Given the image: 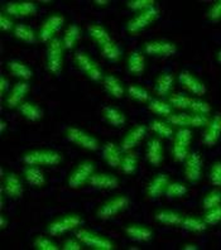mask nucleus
<instances>
[{"label": "nucleus", "instance_id": "obj_1", "mask_svg": "<svg viewBox=\"0 0 221 250\" xmlns=\"http://www.w3.org/2000/svg\"><path fill=\"white\" fill-rule=\"evenodd\" d=\"M23 162L27 166H43L55 167L62 162V154L52 149L29 150L23 156Z\"/></svg>", "mask_w": 221, "mask_h": 250}, {"label": "nucleus", "instance_id": "obj_2", "mask_svg": "<svg viewBox=\"0 0 221 250\" xmlns=\"http://www.w3.org/2000/svg\"><path fill=\"white\" fill-rule=\"evenodd\" d=\"M129 204V198L126 197V196H115V197L110 198L108 201H105L98 208V211H96V217L100 220H104V221L113 219L117 215H119L120 212H123L124 210H126Z\"/></svg>", "mask_w": 221, "mask_h": 250}, {"label": "nucleus", "instance_id": "obj_3", "mask_svg": "<svg viewBox=\"0 0 221 250\" xmlns=\"http://www.w3.org/2000/svg\"><path fill=\"white\" fill-rule=\"evenodd\" d=\"M76 238L82 243L85 247L94 250H114L115 244L110 239L105 238L104 235L96 234L94 231H90L87 229L76 230Z\"/></svg>", "mask_w": 221, "mask_h": 250}, {"label": "nucleus", "instance_id": "obj_4", "mask_svg": "<svg viewBox=\"0 0 221 250\" xmlns=\"http://www.w3.org/2000/svg\"><path fill=\"white\" fill-rule=\"evenodd\" d=\"M192 142V131L190 128L178 129L173 139L172 156L173 159L178 163L186 161L190 154V144Z\"/></svg>", "mask_w": 221, "mask_h": 250}, {"label": "nucleus", "instance_id": "obj_5", "mask_svg": "<svg viewBox=\"0 0 221 250\" xmlns=\"http://www.w3.org/2000/svg\"><path fill=\"white\" fill-rule=\"evenodd\" d=\"M63 42L59 38L51 41L47 47V68L56 76H59L63 67Z\"/></svg>", "mask_w": 221, "mask_h": 250}, {"label": "nucleus", "instance_id": "obj_6", "mask_svg": "<svg viewBox=\"0 0 221 250\" xmlns=\"http://www.w3.org/2000/svg\"><path fill=\"white\" fill-rule=\"evenodd\" d=\"M66 138H67L71 143L80 146L82 149L95 152V150H98L100 148L99 141L94 135H91L87 131L82 130V129L76 128V126H68L66 129Z\"/></svg>", "mask_w": 221, "mask_h": 250}, {"label": "nucleus", "instance_id": "obj_7", "mask_svg": "<svg viewBox=\"0 0 221 250\" xmlns=\"http://www.w3.org/2000/svg\"><path fill=\"white\" fill-rule=\"evenodd\" d=\"M83 220L80 215L77 214H68L59 217V219L53 220L52 223L49 224L47 228V232L51 236H60L63 235L65 232L75 230L80 225H82Z\"/></svg>", "mask_w": 221, "mask_h": 250}, {"label": "nucleus", "instance_id": "obj_8", "mask_svg": "<svg viewBox=\"0 0 221 250\" xmlns=\"http://www.w3.org/2000/svg\"><path fill=\"white\" fill-rule=\"evenodd\" d=\"M169 125L180 128H206L210 119L202 114H172L166 118Z\"/></svg>", "mask_w": 221, "mask_h": 250}, {"label": "nucleus", "instance_id": "obj_9", "mask_svg": "<svg viewBox=\"0 0 221 250\" xmlns=\"http://www.w3.org/2000/svg\"><path fill=\"white\" fill-rule=\"evenodd\" d=\"M95 171V165L91 161H83L77 165L74 171L71 172L67 180V186L71 189H77L89 183L90 177Z\"/></svg>", "mask_w": 221, "mask_h": 250}, {"label": "nucleus", "instance_id": "obj_10", "mask_svg": "<svg viewBox=\"0 0 221 250\" xmlns=\"http://www.w3.org/2000/svg\"><path fill=\"white\" fill-rule=\"evenodd\" d=\"M160 16V10L156 5L149 8V9L144 10V12L139 13L138 16H135L134 18L130 19L126 24V31L130 34H138L139 32L144 31L145 28L149 27L152 23L157 21Z\"/></svg>", "mask_w": 221, "mask_h": 250}, {"label": "nucleus", "instance_id": "obj_11", "mask_svg": "<svg viewBox=\"0 0 221 250\" xmlns=\"http://www.w3.org/2000/svg\"><path fill=\"white\" fill-rule=\"evenodd\" d=\"M75 63L91 81L99 83V81L104 80L101 68L99 67V64L87 53L77 52L75 55Z\"/></svg>", "mask_w": 221, "mask_h": 250}, {"label": "nucleus", "instance_id": "obj_12", "mask_svg": "<svg viewBox=\"0 0 221 250\" xmlns=\"http://www.w3.org/2000/svg\"><path fill=\"white\" fill-rule=\"evenodd\" d=\"M63 24H65V17L61 14H53L48 17L40 28V40L43 43H49L55 40V34L61 31Z\"/></svg>", "mask_w": 221, "mask_h": 250}, {"label": "nucleus", "instance_id": "obj_13", "mask_svg": "<svg viewBox=\"0 0 221 250\" xmlns=\"http://www.w3.org/2000/svg\"><path fill=\"white\" fill-rule=\"evenodd\" d=\"M203 162L197 152H191L184 161V178L191 183L199 182L202 178Z\"/></svg>", "mask_w": 221, "mask_h": 250}, {"label": "nucleus", "instance_id": "obj_14", "mask_svg": "<svg viewBox=\"0 0 221 250\" xmlns=\"http://www.w3.org/2000/svg\"><path fill=\"white\" fill-rule=\"evenodd\" d=\"M38 8L33 1H12L5 5L4 13L14 18H27L37 14Z\"/></svg>", "mask_w": 221, "mask_h": 250}, {"label": "nucleus", "instance_id": "obj_15", "mask_svg": "<svg viewBox=\"0 0 221 250\" xmlns=\"http://www.w3.org/2000/svg\"><path fill=\"white\" fill-rule=\"evenodd\" d=\"M144 52L153 57H171L177 53V46L169 41H151L144 44Z\"/></svg>", "mask_w": 221, "mask_h": 250}, {"label": "nucleus", "instance_id": "obj_16", "mask_svg": "<svg viewBox=\"0 0 221 250\" xmlns=\"http://www.w3.org/2000/svg\"><path fill=\"white\" fill-rule=\"evenodd\" d=\"M178 81H180L181 86L186 91H188L192 95H196L197 98H201V96L206 94L205 83L202 81H200L190 71L183 70L178 73Z\"/></svg>", "mask_w": 221, "mask_h": 250}, {"label": "nucleus", "instance_id": "obj_17", "mask_svg": "<svg viewBox=\"0 0 221 250\" xmlns=\"http://www.w3.org/2000/svg\"><path fill=\"white\" fill-rule=\"evenodd\" d=\"M145 135H147V126L145 125L139 124L132 128L121 141V150L123 152H132L134 148H137L141 143Z\"/></svg>", "mask_w": 221, "mask_h": 250}, {"label": "nucleus", "instance_id": "obj_18", "mask_svg": "<svg viewBox=\"0 0 221 250\" xmlns=\"http://www.w3.org/2000/svg\"><path fill=\"white\" fill-rule=\"evenodd\" d=\"M31 90L29 83L23 81V83H18L13 86V89L8 94L5 99V106L8 109H18L19 105L23 104V100L27 96V94Z\"/></svg>", "mask_w": 221, "mask_h": 250}, {"label": "nucleus", "instance_id": "obj_19", "mask_svg": "<svg viewBox=\"0 0 221 250\" xmlns=\"http://www.w3.org/2000/svg\"><path fill=\"white\" fill-rule=\"evenodd\" d=\"M23 183L19 178V176L14 172H9V173L5 174L4 177V183L3 188H1V192L5 193L8 197L13 198V200H17L20 196L23 195Z\"/></svg>", "mask_w": 221, "mask_h": 250}, {"label": "nucleus", "instance_id": "obj_20", "mask_svg": "<svg viewBox=\"0 0 221 250\" xmlns=\"http://www.w3.org/2000/svg\"><path fill=\"white\" fill-rule=\"evenodd\" d=\"M221 138V114L212 118L203 131L202 142L206 146H215Z\"/></svg>", "mask_w": 221, "mask_h": 250}, {"label": "nucleus", "instance_id": "obj_21", "mask_svg": "<svg viewBox=\"0 0 221 250\" xmlns=\"http://www.w3.org/2000/svg\"><path fill=\"white\" fill-rule=\"evenodd\" d=\"M169 183V176L167 173H158L156 177L148 183L147 186V197L149 200H157L163 193L166 192V188Z\"/></svg>", "mask_w": 221, "mask_h": 250}, {"label": "nucleus", "instance_id": "obj_22", "mask_svg": "<svg viewBox=\"0 0 221 250\" xmlns=\"http://www.w3.org/2000/svg\"><path fill=\"white\" fill-rule=\"evenodd\" d=\"M145 157L147 161L151 163L153 167H160L164 159V149L161 139L153 138L147 143V150H145Z\"/></svg>", "mask_w": 221, "mask_h": 250}, {"label": "nucleus", "instance_id": "obj_23", "mask_svg": "<svg viewBox=\"0 0 221 250\" xmlns=\"http://www.w3.org/2000/svg\"><path fill=\"white\" fill-rule=\"evenodd\" d=\"M89 185L96 189H115L119 186V178L109 173H94L90 177Z\"/></svg>", "mask_w": 221, "mask_h": 250}, {"label": "nucleus", "instance_id": "obj_24", "mask_svg": "<svg viewBox=\"0 0 221 250\" xmlns=\"http://www.w3.org/2000/svg\"><path fill=\"white\" fill-rule=\"evenodd\" d=\"M102 158L106 162V165L110 166L111 168H120L121 166V161H123V154H121V149L113 142L105 144L102 146Z\"/></svg>", "mask_w": 221, "mask_h": 250}, {"label": "nucleus", "instance_id": "obj_25", "mask_svg": "<svg viewBox=\"0 0 221 250\" xmlns=\"http://www.w3.org/2000/svg\"><path fill=\"white\" fill-rule=\"evenodd\" d=\"M125 234L128 238L134 241H138V243H147L153 238V231L147 226L139 225V224L126 226Z\"/></svg>", "mask_w": 221, "mask_h": 250}, {"label": "nucleus", "instance_id": "obj_26", "mask_svg": "<svg viewBox=\"0 0 221 250\" xmlns=\"http://www.w3.org/2000/svg\"><path fill=\"white\" fill-rule=\"evenodd\" d=\"M173 83H175V77L172 73L163 72L157 77L154 83V92L161 98H167L169 92L172 91Z\"/></svg>", "mask_w": 221, "mask_h": 250}, {"label": "nucleus", "instance_id": "obj_27", "mask_svg": "<svg viewBox=\"0 0 221 250\" xmlns=\"http://www.w3.org/2000/svg\"><path fill=\"white\" fill-rule=\"evenodd\" d=\"M102 85H104L105 91L110 95L111 98L114 99H123L124 92H125V89H124L123 83L118 79L117 76L114 75H106L102 80Z\"/></svg>", "mask_w": 221, "mask_h": 250}, {"label": "nucleus", "instance_id": "obj_28", "mask_svg": "<svg viewBox=\"0 0 221 250\" xmlns=\"http://www.w3.org/2000/svg\"><path fill=\"white\" fill-rule=\"evenodd\" d=\"M18 111L28 122H38L44 115L42 107L38 106L34 103H31V101H27V103H23V104L19 105Z\"/></svg>", "mask_w": 221, "mask_h": 250}, {"label": "nucleus", "instance_id": "obj_29", "mask_svg": "<svg viewBox=\"0 0 221 250\" xmlns=\"http://www.w3.org/2000/svg\"><path fill=\"white\" fill-rule=\"evenodd\" d=\"M24 178L31 186L33 187H43L46 185V177L43 171L38 166H27L23 171Z\"/></svg>", "mask_w": 221, "mask_h": 250}, {"label": "nucleus", "instance_id": "obj_30", "mask_svg": "<svg viewBox=\"0 0 221 250\" xmlns=\"http://www.w3.org/2000/svg\"><path fill=\"white\" fill-rule=\"evenodd\" d=\"M154 219L157 220V223L162 224V225L181 226L183 216L173 210H161L158 212H156Z\"/></svg>", "mask_w": 221, "mask_h": 250}, {"label": "nucleus", "instance_id": "obj_31", "mask_svg": "<svg viewBox=\"0 0 221 250\" xmlns=\"http://www.w3.org/2000/svg\"><path fill=\"white\" fill-rule=\"evenodd\" d=\"M128 70L135 76H141L145 70V58L141 51H133L128 58Z\"/></svg>", "mask_w": 221, "mask_h": 250}, {"label": "nucleus", "instance_id": "obj_32", "mask_svg": "<svg viewBox=\"0 0 221 250\" xmlns=\"http://www.w3.org/2000/svg\"><path fill=\"white\" fill-rule=\"evenodd\" d=\"M102 115H104V119L106 120L109 125L111 126H115V128H120L125 124V115H124L123 111H120L119 109L113 106H106L102 110Z\"/></svg>", "mask_w": 221, "mask_h": 250}, {"label": "nucleus", "instance_id": "obj_33", "mask_svg": "<svg viewBox=\"0 0 221 250\" xmlns=\"http://www.w3.org/2000/svg\"><path fill=\"white\" fill-rule=\"evenodd\" d=\"M87 31H89L90 37H91L92 40L98 43L99 47H101L105 43L113 41L108 29L101 24H90L89 27H87Z\"/></svg>", "mask_w": 221, "mask_h": 250}, {"label": "nucleus", "instance_id": "obj_34", "mask_svg": "<svg viewBox=\"0 0 221 250\" xmlns=\"http://www.w3.org/2000/svg\"><path fill=\"white\" fill-rule=\"evenodd\" d=\"M8 70L10 71L13 76L24 80V81H28V80H31L33 77V71L28 67L25 63L20 61H16V60L8 62Z\"/></svg>", "mask_w": 221, "mask_h": 250}, {"label": "nucleus", "instance_id": "obj_35", "mask_svg": "<svg viewBox=\"0 0 221 250\" xmlns=\"http://www.w3.org/2000/svg\"><path fill=\"white\" fill-rule=\"evenodd\" d=\"M148 109L149 111H152L153 114L158 116H162V118H168L169 115H172V105L166 101L160 100V99H152L148 104Z\"/></svg>", "mask_w": 221, "mask_h": 250}, {"label": "nucleus", "instance_id": "obj_36", "mask_svg": "<svg viewBox=\"0 0 221 250\" xmlns=\"http://www.w3.org/2000/svg\"><path fill=\"white\" fill-rule=\"evenodd\" d=\"M14 37L17 40L28 43V44H33V43L37 42V36H36L34 31L25 24H17L14 27Z\"/></svg>", "mask_w": 221, "mask_h": 250}, {"label": "nucleus", "instance_id": "obj_37", "mask_svg": "<svg viewBox=\"0 0 221 250\" xmlns=\"http://www.w3.org/2000/svg\"><path fill=\"white\" fill-rule=\"evenodd\" d=\"M207 224L203 221V219L195 216H186L183 217L181 224V228L191 232H203L207 229Z\"/></svg>", "mask_w": 221, "mask_h": 250}, {"label": "nucleus", "instance_id": "obj_38", "mask_svg": "<svg viewBox=\"0 0 221 250\" xmlns=\"http://www.w3.org/2000/svg\"><path fill=\"white\" fill-rule=\"evenodd\" d=\"M80 27L77 24H71L66 29L65 34H63V40H62L65 49H74L75 46H76V43L80 40Z\"/></svg>", "mask_w": 221, "mask_h": 250}, {"label": "nucleus", "instance_id": "obj_39", "mask_svg": "<svg viewBox=\"0 0 221 250\" xmlns=\"http://www.w3.org/2000/svg\"><path fill=\"white\" fill-rule=\"evenodd\" d=\"M151 130L154 134H157L160 138H164V139H169V138L175 137L173 135L172 126L167 122H161V120H153L149 125Z\"/></svg>", "mask_w": 221, "mask_h": 250}, {"label": "nucleus", "instance_id": "obj_40", "mask_svg": "<svg viewBox=\"0 0 221 250\" xmlns=\"http://www.w3.org/2000/svg\"><path fill=\"white\" fill-rule=\"evenodd\" d=\"M99 48H100V51H101L102 57L109 60V61L115 62L121 57V49H120V47L118 46L117 43L114 42V41L105 43V44H102V46L99 47Z\"/></svg>", "mask_w": 221, "mask_h": 250}, {"label": "nucleus", "instance_id": "obj_41", "mask_svg": "<svg viewBox=\"0 0 221 250\" xmlns=\"http://www.w3.org/2000/svg\"><path fill=\"white\" fill-rule=\"evenodd\" d=\"M120 168H121L123 173L125 174L135 173L137 168H138V157L135 156L133 152H126L125 156H123Z\"/></svg>", "mask_w": 221, "mask_h": 250}, {"label": "nucleus", "instance_id": "obj_42", "mask_svg": "<svg viewBox=\"0 0 221 250\" xmlns=\"http://www.w3.org/2000/svg\"><path fill=\"white\" fill-rule=\"evenodd\" d=\"M187 192L188 188L186 185H183V183L181 182H171V181H169L164 195L168 198H181Z\"/></svg>", "mask_w": 221, "mask_h": 250}, {"label": "nucleus", "instance_id": "obj_43", "mask_svg": "<svg viewBox=\"0 0 221 250\" xmlns=\"http://www.w3.org/2000/svg\"><path fill=\"white\" fill-rule=\"evenodd\" d=\"M128 94L133 100L138 101V103H149L151 101V95L147 91V89L141 87L138 85H132L128 87Z\"/></svg>", "mask_w": 221, "mask_h": 250}, {"label": "nucleus", "instance_id": "obj_44", "mask_svg": "<svg viewBox=\"0 0 221 250\" xmlns=\"http://www.w3.org/2000/svg\"><path fill=\"white\" fill-rule=\"evenodd\" d=\"M192 99L194 98H190V96H186V95L173 94L169 98V104L172 105V107H175V109L190 110Z\"/></svg>", "mask_w": 221, "mask_h": 250}, {"label": "nucleus", "instance_id": "obj_45", "mask_svg": "<svg viewBox=\"0 0 221 250\" xmlns=\"http://www.w3.org/2000/svg\"><path fill=\"white\" fill-rule=\"evenodd\" d=\"M219 205H221V191L218 188L207 192L205 197L202 198V208L205 211L215 208V206H219Z\"/></svg>", "mask_w": 221, "mask_h": 250}, {"label": "nucleus", "instance_id": "obj_46", "mask_svg": "<svg viewBox=\"0 0 221 250\" xmlns=\"http://www.w3.org/2000/svg\"><path fill=\"white\" fill-rule=\"evenodd\" d=\"M203 221L209 226H215L221 223V205L215 206V208L206 210L203 215Z\"/></svg>", "mask_w": 221, "mask_h": 250}, {"label": "nucleus", "instance_id": "obj_47", "mask_svg": "<svg viewBox=\"0 0 221 250\" xmlns=\"http://www.w3.org/2000/svg\"><path fill=\"white\" fill-rule=\"evenodd\" d=\"M33 247L38 250H59L60 247L52 239L47 236H37L33 241Z\"/></svg>", "mask_w": 221, "mask_h": 250}, {"label": "nucleus", "instance_id": "obj_48", "mask_svg": "<svg viewBox=\"0 0 221 250\" xmlns=\"http://www.w3.org/2000/svg\"><path fill=\"white\" fill-rule=\"evenodd\" d=\"M190 110L194 114H202V115H207L211 111V106L209 105V103L201 100V99L194 98L192 99V103H191Z\"/></svg>", "mask_w": 221, "mask_h": 250}, {"label": "nucleus", "instance_id": "obj_49", "mask_svg": "<svg viewBox=\"0 0 221 250\" xmlns=\"http://www.w3.org/2000/svg\"><path fill=\"white\" fill-rule=\"evenodd\" d=\"M128 8L133 12H144V10L149 9L152 6H154L156 1L154 0H130L128 1Z\"/></svg>", "mask_w": 221, "mask_h": 250}, {"label": "nucleus", "instance_id": "obj_50", "mask_svg": "<svg viewBox=\"0 0 221 250\" xmlns=\"http://www.w3.org/2000/svg\"><path fill=\"white\" fill-rule=\"evenodd\" d=\"M209 178L212 186H215L216 188H220L221 187V161L215 162V163L211 166Z\"/></svg>", "mask_w": 221, "mask_h": 250}, {"label": "nucleus", "instance_id": "obj_51", "mask_svg": "<svg viewBox=\"0 0 221 250\" xmlns=\"http://www.w3.org/2000/svg\"><path fill=\"white\" fill-rule=\"evenodd\" d=\"M207 18L214 23H218L221 21V0L216 1L207 12Z\"/></svg>", "mask_w": 221, "mask_h": 250}, {"label": "nucleus", "instance_id": "obj_52", "mask_svg": "<svg viewBox=\"0 0 221 250\" xmlns=\"http://www.w3.org/2000/svg\"><path fill=\"white\" fill-rule=\"evenodd\" d=\"M82 243H81L79 239H67L65 240L63 245H62V249L63 250H82Z\"/></svg>", "mask_w": 221, "mask_h": 250}, {"label": "nucleus", "instance_id": "obj_53", "mask_svg": "<svg viewBox=\"0 0 221 250\" xmlns=\"http://www.w3.org/2000/svg\"><path fill=\"white\" fill-rule=\"evenodd\" d=\"M14 27V23L10 19V17L5 13H1V16H0V29L4 32H9L10 29H13Z\"/></svg>", "mask_w": 221, "mask_h": 250}, {"label": "nucleus", "instance_id": "obj_54", "mask_svg": "<svg viewBox=\"0 0 221 250\" xmlns=\"http://www.w3.org/2000/svg\"><path fill=\"white\" fill-rule=\"evenodd\" d=\"M8 89H9V81L4 76H1L0 77V94L4 95Z\"/></svg>", "mask_w": 221, "mask_h": 250}, {"label": "nucleus", "instance_id": "obj_55", "mask_svg": "<svg viewBox=\"0 0 221 250\" xmlns=\"http://www.w3.org/2000/svg\"><path fill=\"white\" fill-rule=\"evenodd\" d=\"M94 4H96V5L99 6H105L108 5V4H110V1H109V0H101V1H100V0H95Z\"/></svg>", "mask_w": 221, "mask_h": 250}, {"label": "nucleus", "instance_id": "obj_56", "mask_svg": "<svg viewBox=\"0 0 221 250\" xmlns=\"http://www.w3.org/2000/svg\"><path fill=\"white\" fill-rule=\"evenodd\" d=\"M0 226H1V230H4L6 228V225H8V221H6V219H5V216H3V215H1V216H0Z\"/></svg>", "mask_w": 221, "mask_h": 250}, {"label": "nucleus", "instance_id": "obj_57", "mask_svg": "<svg viewBox=\"0 0 221 250\" xmlns=\"http://www.w3.org/2000/svg\"><path fill=\"white\" fill-rule=\"evenodd\" d=\"M183 249L184 250H197L199 249V247H196V245H194V244H186L183 247Z\"/></svg>", "mask_w": 221, "mask_h": 250}, {"label": "nucleus", "instance_id": "obj_58", "mask_svg": "<svg viewBox=\"0 0 221 250\" xmlns=\"http://www.w3.org/2000/svg\"><path fill=\"white\" fill-rule=\"evenodd\" d=\"M6 122L5 120H1V122H0V130H1V133H4V131H5V129H6Z\"/></svg>", "mask_w": 221, "mask_h": 250}, {"label": "nucleus", "instance_id": "obj_59", "mask_svg": "<svg viewBox=\"0 0 221 250\" xmlns=\"http://www.w3.org/2000/svg\"><path fill=\"white\" fill-rule=\"evenodd\" d=\"M218 62L219 63H221V51H219L218 52Z\"/></svg>", "mask_w": 221, "mask_h": 250}]
</instances>
